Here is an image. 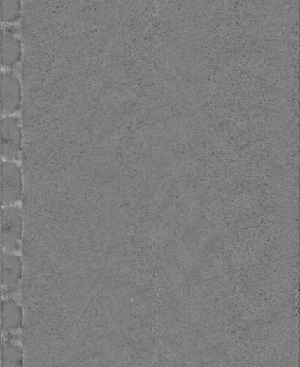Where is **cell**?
Wrapping results in <instances>:
<instances>
[{
    "mask_svg": "<svg viewBox=\"0 0 300 367\" xmlns=\"http://www.w3.org/2000/svg\"><path fill=\"white\" fill-rule=\"evenodd\" d=\"M22 263L19 256L3 250L1 256V284L3 288L15 286L21 279Z\"/></svg>",
    "mask_w": 300,
    "mask_h": 367,
    "instance_id": "8992f818",
    "label": "cell"
},
{
    "mask_svg": "<svg viewBox=\"0 0 300 367\" xmlns=\"http://www.w3.org/2000/svg\"><path fill=\"white\" fill-rule=\"evenodd\" d=\"M22 103L21 85L17 76L12 71L1 74V113L13 116L20 109Z\"/></svg>",
    "mask_w": 300,
    "mask_h": 367,
    "instance_id": "277c9868",
    "label": "cell"
},
{
    "mask_svg": "<svg viewBox=\"0 0 300 367\" xmlns=\"http://www.w3.org/2000/svg\"><path fill=\"white\" fill-rule=\"evenodd\" d=\"M22 174L15 162L3 160L1 164V201L3 207L13 206L22 195Z\"/></svg>",
    "mask_w": 300,
    "mask_h": 367,
    "instance_id": "3957f363",
    "label": "cell"
},
{
    "mask_svg": "<svg viewBox=\"0 0 300 367\" xmlns=\"http://www.w3.org/2000/svg\"><path fill=\"white\" fill-rule=\"evenodd\" d=\"M2 366L13 367L22 366V351L20 347L6 342L2 347Z\"/></svg>",
    "mask_w": 300,
    "mask_h": 367,
    "instance_id": "ba28073f",
    "label": "cell"
},
{
    "mask_svg": "<svg viewBox=\"0 0 300 367\" xmlns=\"http://www.w3.org/2000/svg\"><path fill=\"white\" fill-rule=\"evenodd\" d=\"M22 233V217L18 207H3L1 211V242L3 250L15 252L19 249Z\"/></svg>",
    "mask_w": 300,
    "mask_h": 367,
    "instance_id": "6da1fadb",
    "label": "cell"
},
{
    "mask_svg": "<svg viewBox=\"0 0 300 367\" xmlns=\"http://www.w3.org/2000/svg\"><path fill=\"white\" fill-rule=\"evenodd\" d=\"M22 55L20 39L8 30L1 32V66L9 69L17 65Z\"/></svg>",
    "mask_w": 300,
    "mask_h": 367,
    "instance_id": "5b68a950",
    "label": "cell"
},
{
    "mask_svg": "<svg viewBox=\"0 0 300 367\" xmlns=\"http://www.w3.org/2000/svg\"><path fill=\"white\" fill-rule=\"evenodd\" d=\"M2 327L4 331L17 329L22 324L23 313L20 305L13 299H5L1 305Z\"/></svg>",
    "mask_w": 300,
    "mask_h": 367,
    "instance_id": "52a82bcc",
    "label": "cell"
},
{
    "mask_svg": "<svg viewBox=\"0 0 300 367\" xmlns=\"http://www.w3.org/2000/svg\"><path fill=\"white\" fill-rule=\"evenodd\" d=\"M21 15V0H1V22L3 23H14L20 18Z\"/></svg>",
    "mask_w": 300,
    "mask_h": 367,
    "instance_id": "9c48e42d",
    "label": "cell"
},
{
    "mask_svg": "<svg viewBox=\"0 0 300 367\" xmlns=\"http://www.w3.org/2000/svg\"><path fill=\"white\" fill-rule=\"evenodd\" d=\"M22 134L17 117L5 116L1 121V157L3 160L16 162L22 150Z\"/></svg>",
    "mask_w": 300,
    "mask_h": 367,
    "instance_id": "7a4b0ae2",
    "label": "cell"
}]
</instances>
